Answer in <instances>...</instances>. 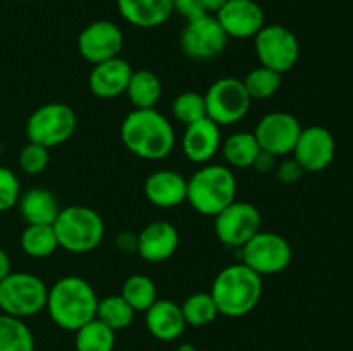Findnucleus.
<instances>
[{"label": "nucleus", "instance_id": "nucleus-41", "mask_svg": "<svg viewBox=\"0 0 353 351\" xmlns=\"http://www.w3.org/2000/svg\"><path fill=\"white\" fill-rule=\"evenodd\" d=\"M226 2L228 0H202L203 9H205L207 14H216Z\"/></svg>", "mask_w": 353, "mask_h": 351}, {"label": "nucleus", "instance_id": "nucleus-17", "mask_svg": "<svg viewBox=\"0 0 353 351\" xmlns=\"http://www.w3.org/2000/svg\"><path fill=\"white\" fill-rule=\"evenodd\" d=\"M221 145H223L221 126L212 123L209 117L185 126V133L181 138V150L185 157L193 164H210V160L219 153Z\"/></svg>", "mask_w": 353, "mask_h": 351}, {"label": "nucleus", "instance_id": "nucleus-19", "mask_svg": "<svg viewBox=\"0 0 353 351\" xmlns=\"http://www.w3.org/2000/svg\"><path fill=\"white\" fill-rule=\"evenodd\" d=\"M133 67L124 58L116 57L93 65L88 76L90 92L103 100H112L124 95L130 83Z\"/></svg>", "mask_w": 353, "mask_h": 351}, {"label": "nucleus", "instance_id": "nucleus-13", "mask_svg": "<svg viewBox=\"0 0 353 351\" xmlns=\"http://www.w3.org/2000/svg\"><path fill=\"white\" fill-rule=\"evenodd\" d=\"M302 129L300 120L292 114L269 112L259 120L254 134L261 150L268 151L274 157H285V155L293 153V148H295Z\"/></svg>", "mask_w": 353, "mask_h": 351}, {"label": "nucleus", "instance_id": "nucleus-11", "mask_svg": "<svg viewBox=\"0 0 353 351\" xmlns=\"http://www.w3.org/2000/svg\"><path fill=\"white\" fill-rule=\"evenodd\" d=\"M228 34L214 14H202L186 21L179 36L183 54L196 62H207L219 57L228 45Z\"/></svg>", "mask_w": 353, "mask_h": 351}, {"label": "nucleus", "instance_id": "nucleus-21", "mask_svg": "<svg viewBox=\"0 0 353 351\" xmlns=\"http://www.w3.org/2000/svg\"><path fill=\"white\" fill-rule=\"evenodd\" d=\"M145 326L148 332L159 341H176L185 332V317L181 305L172 299H157L150 308L145 312Z\"/></svg>", "mask_w": 353, "mask_h": 351}, {"label": "nucleus", "instance_id": "nucleus-37", "mask_svg": "<svg viewBox=\"0 0 353 351\" xmlns=\"http://www.w3.org/2000/svg\"><path fill=\"white\" fill-rule=\"evenodd\" d=\"M172 9L179 16L185 17L186 21L202 16V14H207L205 9H203L202 0H172Z\"/></svg>", "mask_w": 353, "mask_h": 351}, {"label": "nucleus", "instance_id": "nucleus-25", "mask_svg": "<svg viewBox=\"0 0 353 351\" xmlns=\"http://www.w3.org/2000/svg\"><path fill=\"white\" fill-rule=\"evenodd\" d=\"M221 151L230 167L247 169L254 165L255 158L261 153V147L254 133L238 131L226 138V141L221 145Z\"/></svg>", "mask_w": 353, "mask_h": 351}, {"label": "nucleus", "instance_id": "nucleus-35", "mask_svg": "<svg viewBox=\"0 0 353 351\" xmlns=\"http://www.w3.org/2000/svg\"><path fill=\"white\" fill-rule=\"evenodd\" d=\"M21 198V184L17 176L10 169L0 165V212L17 206Z\"/></svg>", "mask_w": 353, "mask_h": 351}, {"label": "nucleus", "instance_id": "nucleus-30", "mask_svg": "<svg viewBox=\"0 0 353 351\" xmlns=\"http://www.w3.org/2000/svg\"><path fill=\"white\" fill-rule=\"evenodd\" d=\"M121 296L131 305L134 312H147L157 301V288L148 275L134 274L124 281Z\"/></svg>", "mask_w": 353, "mask_h": 351}, {"label": "nucleus", "instance_id": "nucleus-24", "mask_svg": "<svg viewBox=\"0 0 353 351\" xmlns=\"http://www.w3.org/2000/svg\"><path fill=\"white\" fill-rule=\"evenodd\" d=\"M124 95L134 109H155L162 96V83L155 72L147 69L133 71Z\"/></svg>", "mask_w": 353, "mask_h": 351}, {"label": "nucleus", "instance_id": "nucleus-23", "mask_svg": "<svg viewBox=\"0 0 353 351\" xmlns=\"http://www.w3.org/2000/svg\"><path fill=\"white\" fill-rule=\"evenodd\" d=\"M21 217L24 222L30 224H48L52 226L57 219L61 206L57 198L52 191L45 188H30L28 191L21 193V198L17 202Z\"/></svg>", "mask_w": 353, "mask_h": 351}, {"label": "nucleus", "instance_id": "nucleus-34", "mask_svg": "<svg viewBox=\"0 0 353 351\" xmlns=\"http://www.w3.org/2000/svg\"><path fill=\"white\" fill-rule=\"evenodd\" d=\"M48 160H50V150L31 141H28V145L21 148L19 157H17L21 171L30 176L41 174L47 169Z\"/></svg>", "mask_w": 353, "mask_h": 351}, {"label": "nucleus", "instance_id": "nucleus-15", "mask_svg": "<svg viewBox=\"0 0 353 351\" xmlns=\"http://www.w3.org/2000/svg\"><path fill=\"white\" fill-rule=\"evenodd\" d=\"M336 153V141L330 129L323 126H310L302 129L295 148L293 158L305 172H321L330 167Z\"/></svg>", "mask_w": 353, "mask_h": 351}, {"label": "nucleus", "instance_id": "nucleus-27", "mask_svg": "<svg viewBox=\"0 0 353 351\" xmlns=\"http://www.w3.org/2000/svg\"><path fill=\"white\" fill-rule=\"evenodd\" d=\"M0 351H34V337L23 319L0 313Z\"/></svg>", "mask_w": 353, "mask_h": 351}, {"label": "nucleus", "instance_id": "nucleus-42", "mask_svg": "<svg viewBox=\"0 0 353 351\" xmlns=\"http://www.w3.org/2000/svg\"><path fill=\"white\" fill-rule=\"evenodd\" d=\"M176 351H196V348L190 343H183V344H179L178 350Z\"/></svg>", "mask_w": 353, "mask_h": 351}, {"label": "nucleus", "instance_id": "nucleus-33", "mask_svg": "<svg viewBox=\"0 0 353 351\" xmlns=\"http://www.w3.org/2000/svg\"><path fill=\"white\" fill-rule=\"evenodd\" d=\"M172 116L176 120L188 126L207 117L205 98L199 92H183L172 102Z\"/></svg>", "mask_w": 353, "mask_h": 351}, {"label": "nucleus", "instance_id": "nucleus-7", "mask_svg": "<svg viewBox=\"0 0 353 351\" xmlns=\"http://www.w3.org/2000/svg\"><path fill=\"white\" fill-rule=\"evenodd\" d=\"M78 127V117L69 105L61 102L38 107L26 123L28 141L45 148H55L71 140Z\"/></svg>", "mask_w": 353, "mask_h": 351}, {"label": "nucleus", "instance_id": "nucleus-29", "mask_svg": "<svg viewBox=\"0 0 353 351\" xmlns=\"http://www.w3.org/2000/svg\"><path fill=\"white\" fill-rule=\"evenodd\" d=\"M134 310L131 308L130 303L121 295H110L105 298L99 299L97 305V317L100 322L105 323L107 327L117 332V330L128 329L134 320Z\"/></svg>", "mask_w": 353, "mask_h": 351}, {"label": "nucleus", "instance_id": "nucleus-3", "mask_svg": "<svg viewBox=\"0 0 353 351\" xmlns=\"http://www.w3.org/2000/svg\"><path fill=\"white\" fill-rule=\"evenodd\" d=\"M219 315L240 319L254 312L262 298V277L240 262L224 267L210 289Z\"/></svg>", "mask_w": 353, "mask_h": 351}, {"label": "nucleus", "instance_id": "nucleus-32", "mask_svg": "<svg viewBox=\"0 0 353 351\" xmlns=\"http://www.w3.org/2000/svg\"><path fill=\"white\" fill-rule=\"evenodd\" d=\"M281 78L283 74H279V72L264 67V65H259L245 76L243 85L250 95L252 102L254 100H268L279 92L283 83Z\"/></svg>", "mask_w": 353, "mask_h": 351}, {"label": "nucleus", "instance_id": "nucleus-2", "mask_svg": "<svg viewBox=\"0 0 353 351\" xmlns=\"http://www.w3.org/2000/svg\"><path fill=\"white\" fill-rule=\"evenodd\" d=\"M97 305L99 298L93 286L78 275H68L48 288L45 310L55 326L76 332L79 327L95 319Z\"/></svg>", "mask_w": 353, "mask_h": 351}, {"label": "nucleus", "instance_id": "nucleus-14", "mask_svg": "<svg viewBox=\"0 0 353 351\" xmlns=\"http://www.w3.org/2000/svg\"><path fill=\"white\" fill-rule=\"evenodd\" d=\"M124 45V34L112 21H93L78 36L79 55L90 64L110 61L119 57Z\"/></svg>", "mask_w": 353, "mask_h": 351}, {"label": "nucleus", "instance_id": "nucleus-10", "mask_svg": "<svg viewBox=\"0 0 353 351\" xmlns=\"http://www.w3.org/2000/svg\"><path fill=\"white\" fill-rule=\"evenodd\" d=\"M241 262L261 277L281 274L292 264L293 251L286 237L271 231H259L240 248Z\"/></svg>", "mask_w": 353, "mask_h": 351}, {"label": "nucleus", "instance_id": "nucleus-5", "mask_svg": "<svg viewBox=\"0 0 353 351\" xmlns=\"http://www.w3.org/2000/svg\"><path fill=\"white\" fill-rule=\"evenodd\" d=\"M59 248L69 253H90L102 243L105 226L99 213L85 205H69L61 209L54 220Z\"/></svg>", "mask_w": 353, "mask_h": 351}, {"label": "nucleus", "instance_id": "nucleus-8", "mask_svg": "<svg viewBox=\"0 0 353 351\" xmlns=\"http://www.w3.org/2000/svg\"><path fill=\"white\" fill-rule=\"evenodd\" d=\"M207 117L217 126H231L243 119L252 105V98L243 85V79L221 78L216 79L203 95Z\"/></svg>", "mask_w": 353, "mask_h": 351}, {"label": "nucleus", "instance_id": "nucleus-6", "mask_svg": "<svg viewBox=\"0 0 353 351\" xmlns=\"http://www.w3.org/2000/svg\"><path fill=\"white\" fill-rule=\"evenodd\" d=\"M47 296V284L30 272H10L0 281V310L16 319H30L45 310Z\"/></svg>", "mask_w": 353, "mask_h": 351}, {"label": "nucleus", "instance_id": "nucleus-36", "mask_svg": "<svg viewBox=\"0 0 353 351\" xmlns=\"http://www.w3.org/2000/svg\"><path fill=\"white\" fill-rule=\"evenodd\" d=\"M303 172L305 171L300 167V164L295 158H290V160H285L279 165H276V178L283 184H295V182H299L302 179Z\"/></svg>", "mask_w": 353, "mask_h": 351}, {"label": "nucleus", "instance_id": "nucleus-28", "mask_svg": "<svg viewBox=\"0 0 353 351\" xmlns=\"http://www.w3.org/2000/svg\"><path fill=\"white\" fill-rule=\"evenodd\" d=\"M74 334L76 351H114L116 346V332L99 319L90 320Z\"/></svg>", "mask_w": 353, "mask_h": 351}, {"label": "nucleus", "instance_id": "nucleus-9", "mask_svg": "<svg viewBox=\"0 0 353 351\" xmlns=\"http://www.w3.org/2000/svg\"><path fill=\"white\" fill-rule=\"evenodd\" d=\"M255 55L264 67L285 74L300 58V41L283 24H265L254 36Z\"/></svg>", "mask_w": 353, "mask_h": 351}, {"label": "nucleus", "instance_id": "nucleus-26", "mask_svg": "<svg viewBox=\"0 0 353 351\" xmlns=\"http://www.w3.org/2000/svg\"><path fill=\"white\" fill-rule=\"evenodd\" d=\"M21 248L33 258H47L59 250V241L54 226L30 224L21 234Z\"/></svg>", "mask_w": 353, "mask_h": 351}, {"label": "nucleus", "instance_id": "nucleus-4", "mask_svg": "<svg viewBox=\"0 0 353 351\" xmlns=\"http://www.w3.org/2000/svg\"><path fill=\"white\" fill-rule=\"evenodd\" d=\"M238 182L228 165L205 164L188 179L186 202L202 215L216 217L236 200Z\"/></svg>", "mask_w": 353, "mask_h": 351}, {"label": "nucleus", "instance_id": "nucleus-20", "mask_svg": "<svg viewBox=\"0 0 353 351\" xmlns=\"http://www.w3.org/2000/svg\"><path fill=\"white\" fill-rule=\"evenodd\" d=\"M145 196L157 209H174L186 202L188 179L176 171L161 169L145 181Z\"/></svg>", "mask_w": 353, "mask_h": 351}, {"label": "nucleus", "instance_id": "nucleus-18", "mask_svg": "<svg viewBox=\"0 0 353 351\" xmlns=\"http://www.w3.org/2000/svg\"><path fill=\"white\" fill-rule=\"evenodd\" d=\"M179 246V233L171 222L157 220L145 226L137 236V251L148 264L169 260Z\"/></svg>", "mask_w": 353, "mask_h": 351}, {"label": "nucleus", "instance_id": "nucleus-31", "mask_svg": "<svg viewBox=\"0 0 353 351\" xmlns=\"http://www.w3.org/2000/svg\"><path fill=\"white\" fill-rule=\"evenodd\" d=\"M183 317H185L186 326L203 327L212 323L217 319L219 312L210 292H195L188 296L181 305Z\"/></svg>", "mask_w": 353, "mask_h": 351}, {"label": "nucleus", "instance_id": "nucleus-43", "mask_svg": "<svg viewBox=\"0 0 353 351\" xmlns=\"http://www.w3.org/2000/svg\"><path fill=\"white\" fill-rule=\"evenodd\" d=\"M14 2H33V0H14Z\"/></svg>", "mask_w": 353, "mask_h": 351}, {"label": "nucleus", "instance_id": "nucleus-38", "mask_svg": "<svg viewBox=\"0 0 353 351\" xmlns=\"http://www.w3.org/2000/svg\"><path fill=\"white\" fill-rule=\"evenodd\" d=\"M276 158L278 157H274V155L261 150V153L257 155V158H255V162L252 167H254L255 171L262 172V174H269V172H272L276 169Z\"/></svg>", "mask_w": 353, "mask_h": 351}, {"label": "nucleus", "instance_id": "nucleus-40", "mask_svg": "<svg viewBox=\"0 0 353 351\" xmlns=\"http://www.w3.org/2000/svg\"><path fill=\"white\" fill-rule=\"evenodd\" d=\"M10 272H12V265H10L9 255L0 248V281H3Z\"/></svg>", "mask_w": 353, "mask_h": 351}, {"label": "nucleus", "instance_id": "nucleus-39", "mask_svg": "<svg viewBox=\"0 0 353 351\" xmlns=\"http://www.w3.org/2000/svg\"><path fill=\"white\" fill-rule=\"evenodd\" d=\"M117 246L126 251L137 250V236H133L131 233H123L121 236H117Z\"/></svg>", "mask_w": 353, "mask_h": 351}, {"label": "nucleus", "instance_id": "nucleus-12", "mask_svg": "<svg viewBox=\"0 0 353 351\" xmlns=\"http://www.w3.org/2000/svg\"><path fill=\"white\" fill-rule=\"evenodd\" d=\"M261 210L248 202H236L221 210L214 217V231L217 240L230 248L240 250L261 231Z\"/></svg>", "mask_w": 353, "mask_h": 351}, {"label": "nucleus", "instance_id": "nucleus-1", "mask_svg": "<svg viewBox=\"0 0 353 351\" xmlns=\"http://www.w3.org/2000/svg\"><path fill=\"white\" fill-rule=\"evenodd\" d=\"M124 147L145 160H162L176 145L171 120L155 109H133L121 124Z\"/></svg>", "mask_w": 353, "mask_h": 351}, {"label": "nucleus", "instance_id": "nucleus-22", "mask_svg": "<svg viewBox=\"0 0 353 351\" xmlns=\"http://www.w3.org/2000/svg\"><path fill=\"white\" fill-rule=\"evenodd\" d=\"M117 10L126 23L141 30L159 28L172 16V0H117Z\"/></svg>", "mask_w": 353, "mask_h": 351}, {"label": "nucleus", "instance_id": "nucleus-16", "mask_svg": "<svg viewBox=\"0 0 353 351\" xmlns=\"http://www.w3.org/2000/svg\"><path fill=\"white\" fill-rule=\"evenodd\" d=\"M228 38H254L265 26V14L257 0H228L216 14Z\"/></svg>", "mask_w": 353, "mask_h": 351}]
</instances>
